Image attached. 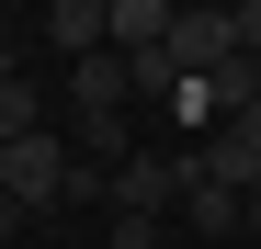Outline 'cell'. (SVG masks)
I'll return each instance as SVG.
<instances>
[{"instance_id":"6da1fadb","label":"cell","mask_w":261,"mask_h":249,"mask_svg":"<svg viewBox=\"0 0 261 249\" xmlns=\"http://www.w3.org/2000/svg\"><path fill=\"white\" fill-rule=\"evenodd\" d=\"M57 181H68V136H12L0 147V204H23V215H57Z\"/></svg>"},{"instance_id":"7a4b0ae2","label":"cell","mask_w":261,"mask_h":249,"mask_svg":"<svg viewBox=\"0 0 261 249\" xmlns=\"http://www.w3.org/2000/svg\"><path fill=\"white\" fill-rule=\"evenodd\" d=\"M102 204L114 215H170V204H182V159H125Z\"/></svg>"},{"instance_id":"3957f363","label":"cell","mask_w":261,"mask_h":249,"mask_svg":"<svg viewBox=\"0 0 261 249\" xmlns=\"http://www.w3.org/2000/svg\"><path fill=\"white\" fill-rule=\"evenodd\" d=\"M216 57H239V34H227V12H170V68H182V79H204Z\"/></svg>"},{"instance_id":"277c9868","label":"cell","mask_w":261,"mask_h":249,"mask_svg":"<svg viewBox=\"0 0 261 249\" xmlns=\"http://www.w3.org/2000/svg\"><path fill=\"white\" fill-rule=\"evenodd\" d=\"M34 34H46V46H57L68 68H80V57H102V0H57V12L34 23Z\"/></svg>"},{"instance_id":"5b68a950","label":"cell","mask_w":261,"mask_h":249,"mask_svg":"<svg viewBox=\"0 0 261 249\" xmlns=\"http://www.w3.org/2000/svg\"><path fill=\"white\" fill-rule=\"evenodd\" d=\"M182 227H204V238H239V227H250V215H239V193H216L193 159H182Z\"/></svg>"},{"instance_id":"8992f818","label":"cell","mask_w":261,"mask_h":249,"mask_svg":"<svg viewBox=\"0 0 261 249\" xmlns=\"http://www.w3.org/2000/svg\"><path fill=\"white\" fill-rule=\"evenodd\" d=\"M68 102H80V113H125V57H114V46L80 57V68H68Z\"/></svg>"},{"instance_id":"52a82bcc","label":"cell","mask_w":261,"mask_h":249,"mask_svg":"<svg viewBox=\"0 0 261 249\" xmlns=\"http://www.w3.org/2000/svg\"><path fill=\"white\" fill-rule=\"evenodd\" d=\"M12 136H46V102H34V79H0V147Z\"/></svg>"},{"instance_id":"ba28073f","label":"cell","mask_w":261,"mask_h":249,"mask_svg":"<svg viewBox=\"0 0 261 249\" xmlns=\"http://www.w3.org/2000/svg\"><path fill=\"white\" fill-rule=\"evenodd\" d=\"M34 238V215H23V204H0V249H23Z\"/></svg>"},{"instance_id":"9c48e42d","label":"cell","mask_w":261,"mask_h":249,"mask_svg":"<svg viewBox=\"0 0 261 249\" xmlns=\"http://www.w3.org/2000/svg\"><path fill=\"white\" fill-rule=\"evenodd\" d=\"M0 79H23V46H12V12H0Z\"/></svg>"},{"instance_id":"30bf717a","label":"cell","mask_w":261,"mask_h":249,"mask_svg":"<svg viewBox=\"0 0 261 249\" xmlns=\"http://www.w3.org/2000/svg\"><path fill=\"white\" fill-rule=\"evenodd\" d=\"M23 249H57V238H23Z\"/></svg>"}]
</instances>
